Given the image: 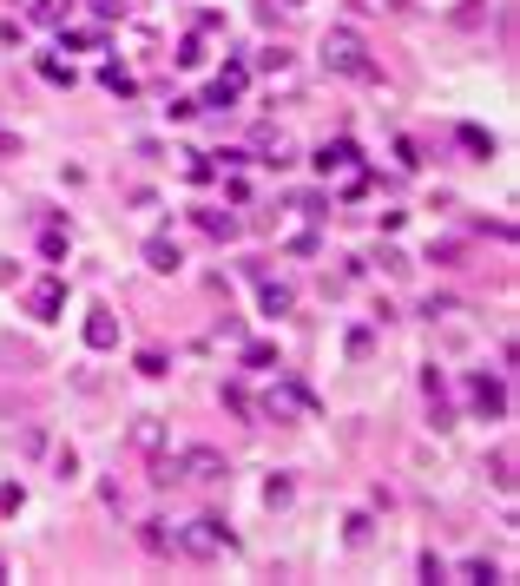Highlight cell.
Instances as JSON below:
<instances>
[{
  "instance_id": "cell-1",
  "label": "cell",
  "mask_w": 520,
  "mask_h": 586,
  "mask_svg": "<svg viewBox=\"0 0 520 586\" xmlns=\"http://www.w3.org/2000/svg\"><path fill=\"white\" fill-rule=\"evenodd\" d=\"M323 66H330V73H343V80H382V66L369 60V47H363L349 27H330V33H323Z\"/></svg>"
},
{
  "instance_id": "cell-2",
  "label": "cell",
  "mask_w": 520,
  "mask_h": 586,
  "mask_svg": "<svg viewBox=\"0 0 520 586\" xmlns=\"http://www.w3.org/2000/svg\"><path fill=\"white\" fill-rule=\"evenodd\" d=\"M172 547H185V554H191V560H218V554H231L237 540H231V527H224V521H218V514H198V521H191V527H185V534H178V540H172Z\"/></svg>"
},
{
  "instance_id": "cell-3",
  "label": "cell",
  "mask_w": 520,
  "mask_h": 586,
  "mask_svg": "<svg viewBox=\"0 0 520 586\" xmlns=\"http://www.w3.org/2000/svg\"><path fill=\"white\" fill-rule=\"evenodd\" d=\"M244 86H251V66H244V60H224V73L211 80V93L198 99V106H237V99H244Z\"/></svg>"
},
{
  "instance_id": "cell-4",
  "label": "cell",
  "mask_w": 520,
  "mask_h": 586,
  "mask_svg": "<svg viewBox=\"0 0 520 586\" xmlns=\"http://www.w3.org/2000/svg\"><path fill=\"white\" fill-rule=\"evenodd\" d=\"M178 475H185V481H224L231 468H224L218 448H185V455H178Z\"/></svg>"
},
{
  "instance_id": "cell-5",
  "label": "cell",
  "mask_w": 520,
  "mask_h": 586,
  "mask_svg": "<svg viewBox=\"0 0 520 586\" xmlns=\"http://www.w3.org/2000/svg\"><path fill=\"white\" fill-rule=\"evenodd\" d=\"M468 396H474V409L488 415V422H501V415H507V382H501V376H488V369L468 382Z\"/></svg>"
},
{
  "instance_id": "cell-6",
  "label": "cell",
  "mask_w": 520,
  "mask_h": 586,
  "mask_svg": "<svg viewBox=\"0 0 520 586\" xmlns=\"http://www.w3.org/2000/svg\"><path fill=\"white\" fill-rule=\"evenodd\" d=\"M264 409L270 415H310L316 402H310V389H297V382H277V389L264 396Z\"/></svg>"
},
{
  "instance_id": "cell-7",
  "label": "cell",
  "mask_w": 520,
  "mask_h": 586,
  "mask_svg": "<svg viewBox=\"0 0 520 586\" xmlns=\"http://www.w3.org/2000/svg\"><path fill=\"white\" fill-rule=\"evenodd\" d=\"M356 159H363L356 139H330L323 152H316V172H323V178H330V172H356Z\"/></svg>"
},
{
  "instance_id": "cell-8",
  "label": "cell",
  "mask_w": 520,
  "mask_h": 586,
  "mask_svg": "<svg viewBox=\"0 0 520 586\" xmlns=\"http://www.w3.org/2000/svg\"><path fill=\"white\" fill-rule=\"evenodd\" d=\"M86 343H93V349H112V343H119V317H112L106 303H93V310H86Z\"/></svg>"
},
{
  "instance_id": "cell-9",
  "label": "cell",
  "mask_w": 520,
  "mask_h": 586,
  "mask_svg": "<svg viewBox=\"0 0 520 586\" xmlns=\"http://www.w3.org/2000/svg\"><path fill=\"white\" fill-rule=\"evenodd\" d=\"M60 303H66V284H60V277H47V284L27 290V310H33V317H60Z\"/></svg>"
},
{
  "instance_id": "cell-10",
  "label": "cell",
  "mask_w": 520,
  "mask_h": 586,
  "mask_svg": "<svg viewBox=\"0 0 520 586\" xmlns=\"http://www.w3.org/2000/svg\"><path fill=\"white\" fill-rule=\"evenodd\" d=\"M257 297H264V317H290V310H297V290L270 284V277H257Z\"/></svg>"
},
{
  "instance_id": "cell-11",
  "label": "cell",
  "mask_w": 520,
  "mask_h": 586,
  "mask_svg": "<svg viewBox=\"0 0 520 586\" xmlns=\"http://www.w3.org/2000/svg\"><path fill=\"white\" fill-rule=\"evenodd\" d=\"M422 389H428V409H435V428H455V415H448V382H442V369H422Z\"/></svg>"
},
{
  "instance_id": "cell-12",
  "label": "cell",
  "mask_w": 520,
  "mask_h": 586,
  "mask_svg": "<svg viewBox=\"0 0 520 586\" xmlns=\"http://www.w3.org/2000/svg\"><path fill=\"white\" fill-rule=\"evenodd\" d=\"M257 159H264V165H290V139H284V132H277V126H257Z\"/></svg>"
},
{
  "instance_id": "cell-13",
  "label": "cell",
  "mask_w": 520,
  "mask_h": 586,
  "mask_svg": "<svg viewBox=\"0 0 520 586\" xmlns=\"http://www.w3.org/2000/svg\"><path fill=\"white\" fill-rule=\"evenodd\" d=\"M145 264H152V270H165V277H172V270L185 264V251H178L172 238H145Z\"/></svg>"
},
{
  "instance_id": "cell-14",
  "label": "cell",
  "mask_w": 520,
  "mask_h": 586,
  "mask_svg": "<svg viewBox=\"0 0 520 586\" xmlns=\"http://www.w3.org/2000/svg\"><path fill=\"white\" fill-rule=\"evenodd\" d=\"M99 47H106L99 27H60V53H99Z\"/></svg>"
},
{
  "instance_id": "cell-15",
  "label": "cell",
  "mask_w": 520,
  "mask_h": 586,
  "mask_svg": "<svg viewBox=\"0 0 520 586\" xmlns=\"http://www.w3.org/2000/svg\"><path fill=\"white\" fill-rule=\"evenodd\" d=\"M99 86H106V93H119V99H132V93H139V80H132L126 66H99Z\"/></svg>"
},
{
  "instance_id": "cell-16",
  "label": "cell",
  "mask_w": 520,
  "mask_h": 586,
  "mask_svg": "<svg viewBox=\"0 0 520 586\" xmlns=\"http://www.w3.org/2000/svg\"><path fill=\"white\" fill-rule=\"evenodd\" d=\"M40 257H47V264H60V257H66V224H60V218L40 231Z\"/></svg>"
},
{
  "instance_id": "cell-17",
  "label": "cell",
  "mask_w": 520,
  "mask_h": 586,
  "mask_svg": "<svg viewBox=\"0 0 520 586\" xmlns=\"http://www.w3.org/2000/svg\"><path fill=\"white\" fill-rule=\"evenodd\" d=\"M66 14H73V0H33V20L40 27H66Z\"/></svg>"
},
{
  "instance_id": "cell-18",
  "label": "cell",
  "mask_w": 520,
  "mask_h": 586,
  "mask_svg": "<svg viewBox=\"0 0 520 586\" xmlns=\"http://www.w3.org/2000/svg\"><path fill=\"white\" fill-rule=\"evenodd\" d=\"M198 231H211V238H237V218L231 211H198Z\"/></svg>"
},
{
  "instance_id": "cell-19",
  "label": "cell",
  "mask_w": 520,
  "mask_h": 586,
  "mask_svg": "<svg viewBox=\"0 0 520 586\" xmlns=\"http://www.w3.org/2000/svg\"><path fill=\"white\" fill-rule=\"evenodd\" d=\"M132 442H139L145 455H158V442H165V428H158L152 415H145V422H132Z\"/></svg>"
},
{
  "instance_id": "cell-20",
  "label": "cell",
  "mask_w": 520,
  "mask_h": 586,
  "mask_svg": "<svg viewBox=\"0 0 520 586\" xmlns=\"http://www.w3.org/2000/svg\"><path fill=\"white\" fill-rule=\"evenodd\" d=\"M40 80H47V86H73V66L53 60V53H40Z\"/></svg>"
},
{
  "instance_id": "cell-21",
  "label": "cell",
  "mask_w": 520,
  "mask_h": 586,
  "mask_svg": "<svg viewBox=\"0 0 520 586\" xmlns=\"http://www.w3.org/2000/svg\"><path fill=\"white\" fill-rule=\"evenodd\" d=\"M461 145H468L474 159H494V139H488V132H481V126H461Z\"/></svg>"
},
{
  "instance_id": "cell-22",
  "label": "cell",
  "mask_w": 520,
  "mask_h": 586,
  "mask_svg": "<svg viewBox=\"0 0 520 586\" xmlns=\"http://www.w3.org/2000/svg\"><path fill=\"white\" fill-rule=\"evenodd\" d=\"M290 205H297L303 218H330V198H316V191H297V198H290Z\"/></svg>"
},
{
  "instance_id": "cell-23",
  "label": "cell",
  "mask_w": 520,
  "mask_h": 586,
  "mask_svg": "<svg viewBox=\"0 0 520 586\" xmlns=\"http://www.w3.org/2000/svg\"><path fill=\"white\" fill-rule=\"evenodd\" d=\"M461 580H474V586H488V580H501V567H494V560H468V567H461Z\"/></svg>"
},
{
  "instance_id": "cell-24",
  "label": "cell",
  "mask_w": 520,
  "mask_h": 586,
  "mask_svg": "<svg viewBox=\"0 0 520 586\" xmlns=\"http://www.w3.org/2000/svg\"><path fill=\"white\" fill-rule=\"evenodd\" d=\"M290 494H297V488H290V475H270V488H264L270 507H290Z\"/></svg>"
},
{
  "instance_id": "cell-25",
  "label": "cell",
  "mask_w": 520,
  "mask_h": 586,
  "mask_svg": "<svg viewBox=\"0 0 520 586\" xmlns=\"http://www.w3.org/2000/svg\"><path fill=\"white\" fill-rule=\"evenodd\" d=\"M178 66H205V33H191L185 47H178Z\"/></svg>"
},
{
  "instance_id": "cell-26",
  "label": "cell",
  "mask_w": 520,
  "mask_h": 586,
  "mask_svg": "<svg viewBox=\"0 0 520 586\" xmlns=\"http://www.w3.org/2000/svg\"><path fill=\"white\" fill-rule=\"evenodd\" d=\"M145 547H152V554H172V534H165V521H145Z\"/></svg>"
},
{
  "instance_id": "cell-27",
  "label": "cell",
  "mask_w": 520,
  "mask_h": 586,
  "mask_svg": "<svg viewBox=\"0 0 520 586\" xmlns=\"http://www.w3.org/2000/svg\"><path fill=\"white\" fill-rule=\"evenodd\" d=\"M185 159H191V165H185V178H191V185H205V178H211V172H218V165H211V159H205V152H185Z\"/></svg>"
},
{
  "instance_id": "cell-28",
  "label": "cell",
  "mask_w": 520,
  "mask_h": 586,
  "mask_svg": "<svg viewBox=\"0 0 520 586\" xmlns=\"http://www.w3.org/2000/svg\"><path fill=\"white\" fill-rule=\"evenodd\" d=\"M224 409H231V415H251V396H244L237 382H224Z\"/></svg>"
},
{
  "instance_id": "cell-29",
  "label": "cell",
  "mask_w": 520,
  "mask_h": 586,
  "mask_svg": "<svg viewBox=\"0 0 520 586\" xmlns=\"http://www.w3.org/2000/svg\"><path fill=\"white\" fill-rule=\"evenodd\" d=\"M20 507H27V488H20V481L14 488H0V514H20Z\"/></svg>"
},
{
  "instance_id": "cell-30",
  "label": "cell",
  "mask_w": 520,
  "mask_h": 586,
  "mask_svg": "<svg viewBox=\"0 0 520 586\" xmlns=\"http://www.w3.org/2000/svg\"><path fill=\"white\" fill-rule=\"evenodd\" d=\"M244 363H251V369H270V363H277V349H270V343H251V349H244Z\"/></svg>"
},
{
  "instance_id": "cell-31",
  "label": "cell",
  "mask_w": 520,
  "mask_h": 586,
  "mask_svg": "<svg viewBox=\"0 0 520 586\" xmlns=\"http://www.w3.org/2000/svg\"><path fill=\"white\" fill-rule=\"evenodd\" d=\"M349 547H369V514H349Z\"/></svg>"
},
{
  "instance_id": "cell-32",
  "label": "cell",
  "mask_w": 520,
  "mask_h": 586,
  "mask_svg": "<svg viewBox=\"0 0 520 586\" xmlns=\"http://www.w3.org/2000/svg\"><path fill=\"white\" fill-rule=\"evenodd\" d=\"M139 376H165V356L158 349H139Z\"/></svg>"
},
{
  "instance_id": "cell-33",
  "label": "cell",
  "mask_w": 520,
  "mask_h": 586,
  "mask_svg": "<svg viewBox=\"0 0 520 586\" xmlns=\"http://www.w3.org/2000/svg\"><path fill=\"white\" fill-rule=\"evenodd\" d=\"M86 7H93L99 20H119V14H126V0H86Z\"/></svg>"
},
{
  "instance_id": "cell-34",
  "label": "cell",
  "mask_w": 520,
  "mask_h": 586,
  "mask_svg": "<svg viewBox=\"0 0 520 586\" xmlns=\"http://www.w3.org/2000/svg\"><path fill=\"white\" fill-rule=\"evenodd\" d=\"M0 580H7V560H0Z\"/></svg>"
},
{
  "instance_id": "cell-35",
  "label": "cell",
  "mask_w": 520,
  "mask_h": 586,
  "mask_svg": "<svg viewBox=\"0 0 520 586\" xmlns=\"http://www.w3.org/2000/svg\"><path fill=\"white\" fill-rule=\"evenodd\" d=\"M290 7H303V0H290Z\"/></svg>"
}]
</instances>
